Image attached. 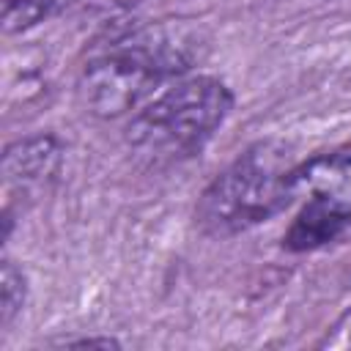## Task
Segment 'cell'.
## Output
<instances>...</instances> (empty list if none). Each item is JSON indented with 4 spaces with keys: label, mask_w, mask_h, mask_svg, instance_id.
Listing matches in <instances>:
<instances>
[{
    "label": "cell",
    "mask_w": 351,
    "mask_h": 351,
    "mask_svg": "<svg viewBox=\"0 0 351 351\" xmlns=\"http://www.w3.org/2000/svg\"><path fill=\"white\" fill-rule=\"evenodd\" d=\"M195 52L181 33L165 27L132 30L96 52L80 77L85 107L99 118H118L173 77H181Z\"/></svg>",
    "instance_id": "cell-1"
},
{
    "label": "cell",
    "mask_w": 351,
    "mask_h": 351,
    "mask_svg": "<svg viewBox=\"0 0 351 351\" xmlns=\"http://www.w3.org/2000/svg\"><path fill=\"white\" fill-rule=\"evenodd\" d=\"M293 170L296 159L285 143L250 145L203 189L195 222L208 236H233L271 219L293 200Z\"/></svg>",
    "instance_id": "cell-2"
},
{
    "label": "cell",
    "mask_w": 351,
    "mask_h": 351,
    "mask_svg": "<svg viewBox=\"0 0 351 351\" xmlns=\"http://www.w3.org/2000/svg\"><path fill=\"white\" fill-rule=\"evenodd\" d=\"M230 107L233 93L217 77L178 80L132 118L126 140L154 162H176L197 154Z\"/></svg>",
    "instance_id": "cell-3"
},
{
    "label": "cell",
    "mask_w": 351,
    "mask_h": 351,
    "mask_svg": "<svg viewBox=\"0 0 351 351\" xmlns=\"http://www.w3.org/2000/svg\"><path fill=\"white\" fill-rule=\"evenodd\" d=\"M293 197H302V208L282 239L288 250H315L346 233L351 228V151L296 165Z\"/></svg>",
    "instance_id": "cell-4"
},
{
    "label": "cell",
    "mask_w": 351,
    "mask_h": 351,
    "mask_svg": "<svg viewBox=\"0 0 351 351\" xmlns=\"http://www.w3.org/2000/svg\"><path fill=\"white\" fill-rule=\"evenodd\" d=\"M58 162H60V151L52 137H30L16 145H8L3 159V173L8 184L14 181L36 184L52 176L58 170Z\"/></svg>",
    "instance_id": "cell-5"
},
{
    "label": "cell",
    "mask_w": 351,
    "mask_h": 351,
    "mask_svg": "<svg viewBox=\"0 0 351 351\" xmlns=\"http://www.w3.org/2000/svg\"><path fill=\"white\" fill-rule=\"evenodd\" d=\"M22 302H25V277L11 261H3V271H0V324L3 326L11 324Z\"/></svg>",
    "instance_id": "cell-6"
},
{
    "label": "cell",
    "mask_w": 351,
    "mask_h": 351,
    "mask_svg": "<svg viewBox=\"0 0 351 351\" xmlns=\"http://www.w3.org/2000/svg\"><path fill=\"white\" fill-rule=\"evenodd\" d=\"M52 0H8L3 8V25L5 30H25L36 22H41L49 14Z\"/></svg>",
    "instance_id": "cell-7"
}]
</instances>
